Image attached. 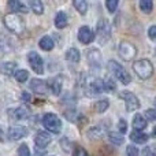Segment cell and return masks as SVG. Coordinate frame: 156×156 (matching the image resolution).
<instances>
[{
  "label": "cell",
  "mask_w": 156,
  "mask_h": 156,
  "mask_svg": "<svg viewBox=\"0 0 156 156\" xmlns=\"http://www.w3.org/2000/svg\"><path fill=\"white\" fill-rule=\"evenodd\" d=\"M108 70H110V73L112 74L116 80L121 81L123 85H129L130 81H132V77L129 76L126 69L119 65L118 62H115V60H110V62H108Z\"/></svg>",
  "instance_id": "cell-1"
},
{
  "label": "cell",
  "mask_w": 156,
  "mask_h": 156,
  "mask_svg": "<svg viewBox=\"0 0 156 156\" xmlns=\"http://www.w3.org/2000/svg\"><path fill=\"white\" fill-rule=\"evenodd\" d=\"M4 25L8 30H11L12 33H18V34L25 30V21L18 14H7L4 16Z\"/></svg>",
  "instance_id": "cell-2"
},
{
  "label": "cell",
  "mask_w": 156,
  "mask_h": 156,
  "mask_svg": "<svg viewBox=\"0 0 156 156\" xmlns=\"http://www.w3.org/2000/svg\"><path fill=\"white\" fill-rule=\"evenodd\" d=\"M136 74L140 77V80H148L154 74V66L148 59H140L133 65Z\"/></svg>",
  "instance_id": "cell-3"
},
{
  "label": "cell",
  "mask_w": 156,
  "mask_h": 156,
  "mask_svg": "<svg viewBox=\"0 0 156 156\" xmlns=\"http://www.w3.org/2000/svg\"><path fill=\"white\" fill-rule=\"evenodd\" d=\"M43 125L48 132L59 133L62 129V122L55 114H45L43 118Z\"/></svg>",
  "instance_id": "cell-4"
},
{
  "label": "cell",
  "mask_w": 156,
  "mask_h": 156,
  "mask_svg": "<svg viewBox=\"0 0 156 156\" xmlns=\"http://www.w3.org/2000/svg\"><path fill=\"white\" fill-rule=\"evenodd\" d=\"M119 96H121V99H123L125 104H126V110L129 111V112L140 108V100L137 99V96H136L134 93H132V92H129V90H125V92H121Z\"/></svg>",
  "instance_id": "cell-5"
},
{
  "label": "cell",
  "mask_w": 156,
  "mask_h": 156,
  "mask_svg": "<svg viewBox=\"0 0 156 156\" xmlns=\"http://www.w3.org/2000/svg\"><path fill=\"white\" fill-rule=\"evenodd\" d=\"M96 33L99 37L100 43H104L108 38L111 37V25L107 19H100L97 22V27H96Z\"/></svg>",
  "instance_id": "cell-6"
},
{
  "label": "cell",
  "mask_w": 156,
  "mask_h": 156,
  "mask_svg": "<svg viewBox=\"0 0 156 156\" xmlns=\"http://www.w3.org/2000/svg\"><path fill=\"white\" fill-rule=\"evenodd\" d=\"M27 62L32 66L33 71H34L36 74L44 73V62L38 54H36V52H29V54H27Z\"/></svg>",
  "instance_id": "cell-7"
},
{
  "label": "cell",
  "mask_w": 156,
  "mask_h": 156,
  "mask_svg": "<svg viewBox=\"0 0 156 156\" xmlns=\"http://www.w3.org/2000/svg\"><path fill=\"white\" fill-rule=\"evenodd\" d=\"M119 55H121L125 60H132L133 58L137 55V48H136L132 43L122 41L121 45H119Z\"/></svg>",
  "instance_id": "cell-8"
},
{
  "label": "cell",
  "mask_w": 156,
  "mask_h": 156,
  "mask_svg": "<svg viewBox=\"0 0 156 156\" xmlns=\"http://www.w3.org/2000/svg\"><path fill=\"white\" fill-rule=\"evenodd\" d=\"M7 134L11 141H18V140H21V138L26 137V136L29 134V132H27V129L25 126H11L10 129H8Z\"/></svg>",
  "instance_id": "cell-9"
},
{
  "label": "cell",
  "mask_w": 156,
  "mask_h": 156,
  "mask_svg": "<svg viewBox=\"0 0 156 156\" xmlns=\"http://www.w3.org/2000/svg\"><path fill=\"white\" fill-rule=\"evenodd\" d=\"M86 59H88V63L92 66V67H96L99 69L101 66V54L97 48H93V49H89L86 52Z\"/></svg>",
  "instance_id": "cell-10"
},
{
  "label": "cell",
  "mask_w": 156,
  "mask_h": 156,
  "mask_svg": "<svg viewBox=\"0 0 156 156\" xmlns=\"http://www.w3.org/2000/svg\"><path fill=\"white\" fill-rule=\"evenodd\" d=\"M52 138L49 136V133L47 132H40L38 134H36L34 137V144H36V148L37 149H44L51 144Z\"/></svg>",
  "instance_id": "cell-11"
},
{
  "label": "cell",
  "mask_w": 156,
  "mask_h": 156,
  "mask_svg": "<svg viewBox=\"0 0 156 156\" xmlns=\"http://www.w3.org/2000/svg\"><path fill=\"white\" fill-rule=\"evenodd\" d=\"M94 38V34L88 26H82L78 30V40L82 44H90Z\"/></svg>",
  "instance_id": "cell-12"
},
{
  "label": "cell",
  "mask_w": 156,
  "mask_h": 156,
  "mask_svg": "<svg viewBox=\"0 0 156 156\" xmlns=\"http://www.w3.org/2000/svg\"><path fill=\"white\" fill-rule=\"evenodd\" d=\"M30 88L37 94H47L48 93V83L43 80H32Z\"/></svg>",
  "instance_id": "cell-13"
},
{
  "label": "cell",
  "mask_w": 156,
  "mask_h": 156,
  "mask_svg": "<svg viewBox=\"0 0 156 156\" xmlns=\"http://www.w3.org/2000/svg\"><path fill=\"white\" fill-rule=\"evenodd\" d=\"M105 133V126L104 125H97V126H93L88 130L86 136H88L89 140H100V138L104 136Z\"/></svg>",
  "instance_id": "cell-14"
},
{
  "label": "cell",
  "mask_w": 156,
  "mask_h": 156,
  "mask_svg": "<svg viewBox=\"0 0 156 156\" xmlns=\"http://www.w3.org/2000/svg\"><path fill=\"white\" fill-rule=\"evenodd\" d=\"M8 116L11 121H21L25 119L27 116V110L25 107H18V108H12L8 111Z\"/></svg>",
  "instance_id": "cell-15"
},
{
  "label": "cell",
  "mask_w": 156,
  "mask_h": 156,
  "mask_svg": "<svg viewBox=\"0 0 156 156\" xmlns=\"http://www.w3.org/2000/svg\"><path fill=\"white\" fill-rule=\"evenodd\" d=\"M8 8L12 11V14H16V12H27V7L22 2H19V0H11V2L8 3Z\"/></svg>",
  "instance_id": "cell-16"
},
{
  "label": "cell",
  "mask_w": 156,
  "mask_h": 156,
  "mask_svg": "<svg viewBox=\"0 0 156 156\" xmlns=\"http://www.w3.org/2000/svg\"><path fill=\"white\" fill-rule=\"evenodd\" d=\"M15 63L14 62H2L0 63V74L4 76H12L15 73Z\"/></svg>",
  "instance_id": "cell-17"
},
{
  "label": "cell",
  "mask_w": 156,
  "mask_h": 156,
  "mask_svg": "<svg viewBox=\"0 0 156 156\" xmlns=\"http://www.w3.org/2000/svg\"><path fill=\"white\" fill-rule=\"evenodd\" d=\"M133 127H134L136 132H140V130H144L147 127V119L144 118L141 114H137L133 118Z\"/></svg>",
  "instance_id": "cell-18"
},
{
  "label": "cell",
  "mask_w": 156,
  "mask_h": 156,
  "mask_svg": "<svg viewBox=\"0 0 156 156\" xmlns=\"http://www.w3.org/2000/svg\"><path fill=\"white\" fill-rule=\"evenodd\" d=\"M55 26L58 29H63V27L67 26V15H66L65 11H59L55 16Z\"/></svg>",
  "instance_id": "cell-19"
},
{
  "label": "cell",
  "mask_w": 156,
  "mask_h": 156,
  "mask_svg": "<svg viewBox=\"0 0 156 156\" xmlns=\"http://www.w3.org/2000/svg\"><path fill=\"white\" fill-rule=\"evenodd\" d=\"M130 140L136 144H145L147 141H148V136L143 132H136L134 130V132L130 134Z\"/></svg>",
  "instance_id": "cell-20"
},
{
  "label": "cell",
  "mask_w": 156,
  "mask_h": 156,
  "mask_svg": "<svg viewBox=\"0 0 156 156\" xmlns=\"http://www.w3.org/2000/svg\"><path fill=\"white\" fill-rule=\"evenodd\" d=\"M48 89H51L52 93L56 94V96H59L60 94V90H62V82H60L59 78H55V80H51L48 81Z\"/></svg>",
  "instance_id": "cell-21"
},
{
  "label": "cell",
  "mask_w": 156,
  "mask_h": 156,
  "mask_svg": "<svg viewBox=\"0 0 156 156\" xmlns=\"http://www.w3.org/2000/svg\"><path fill=\"white\" fill-rule=\"evenodd\" d=\"M66 59L71 63H78L81 59V54L77 48H70L67 52H66Z\"/></svg>",
  "instance_id": "cell-22"
},
{
  "label": "cell",
  "mask_w": 156,
  "mask_h": 156,
  "mask_svg": "<svg viewBox=\"0 0 156 156\" xmlns=\"http://www.w3.org/2000/svg\"><path fill=\"white\" fill-rule=\"evenodd\" d=\"M38 45H40V48L44 49V51H51V49L54 48V41H52V38L49 37V36H44L40 40Z\"/></svg>",
  "instance_id": "cell-23"
},
{
  "label": "cell",
  "mask_w": 156,
  "mask_h": 156,
  "mask_svg": "<svg viewBox=\"0 0 156 156\" xmlns=\"http://www.w3.org/2000/svg\"><path fill=\"white\" fill-rule=\"evenodd\" d=\"M108 107H110V101H108V100H99V101H96L93 105L94 111H96L97 114L105 112V111L108 110Z\"/></svg>",
  "instance_id": "cell-24"
},
{
  "label": "cell",
  "mask_w": 156,
  "mask_h": 156,
  "mask_svg": "<svg viewBox=\"0 0 156 156\" xmlns=\"http://www.w3.org/2000/svg\"><path fill=\"white\" fill-rule=\"evenodd\" d=\"M74 7L77 8V11L80 14H82V15H85L86 14V10H88V4H86L85 0H74L73 2Z\"/></svg>",
  "instance_id": "cell-25"
},
{
  "label": "cell",
  "mask_w": 156,
  "mask_h": 156,
  "mask_svg": "<svg viewBox=\"0 0 156 156\" xmlns=\"http://www.w3.org/2000/svg\"><path fill=\"white\" fill-rule=\"evenodd\" d=\"M108 138H110V141L112 144H115V145H122V144H123V137H122L121 133L111 132L110 134H108Z\"/></svg>",
  "instance_id": "cell-26"
},
{
  "label": "cell",
  "mask_w": 156,
  "mask_h": 156,
  "mask_svg": "<svg viewBox=\"0 0 156 156\" xmlns=\"http://www.w3.org/2000/svg\"><path fill=\"white\" fill-rule=\"evenodd\" d=\"M152 8H154V3H152L151 0H141L140 2V10L143 11V12L149 14L152 11Z\"/></svg>",
  "instance_id": "cell-27"
},
{
  "label": "cell",
  "mask_w": 156,
  "mask_h": 156,
  "mask_svg": "<svg viewBox=\"0 0 156 156\" xmlns=\"http://www.w3.org/2000/svg\"><path fill=\"white\" fill-rule=\"evenodd\" d=\"M30 7H32V11H34L38 15L43 14V11H44V5L40 0H33V2H30Z\"/></svg>",
  "instance_id": "cell-28"
},
{
  "label": "cell",
  "mask_w": 156,
  "mask_h": 156,
  "mask_svg": "<svg viewBox=\"0 0 156 156\" xmlns=\"http://www.w3.org/2000/svg\"><path fill=\"white\" fill-rule=\"evenodd\" d=\"M14 77H15V80L19 81V82H25V81L29 78V73H27L26 70H16L15 73H14Z\"/></svg>",
  "instance_id": "cell-29"
},
{
  "label": "cell",
  "mask_w": 156,
  "mask_h": 156,
  "mask_svg": "<svg viewBox=\"0 0 156 156\" xmlns=\"http://www.w3.org/2000/svg\"><path fill=\"white\" fill-rule=\"evenodd\" d=\"M115 82H114L111 78H108V80H105L104 81V89H105V92H112V90H115Z\"/></svg>",
  "instance_id": "cell-30"
},
{
  "label": "cell",
  "mask_w": 156,
  "mask_h": 156,
  "mask_svg": "<svg viewBox=\"0 0 156 156\" xmlns=\"http://www.w3.org/2000/svg\"><path fill=\"white\" fill-rule=\"evenodd\" d=\"M18 156H30L29 147H27L26 144H22V145L18 148Z\"/></svg>",
  "instance_id": "cell-31"
},
{
  "label": "cell",
  "mask_w": 156,
  "mask_h": 156,
  "mask_svg": "<svg viewBox=\"0 0 156 156\" xmlns=\"http://www.w3.org/2000/svg\"><path fill=\"white\" fill-rule=\"evenodd\" d=\"M105 5H107V10L110 12H115L116 7H118V2L116 0H108V2H105Z\"/></svg>",
  "instance_id": "cell-32"
},
{
  "label": "cell",
  "mask_w": 156,
  "mask_h": 156,
  "mask_svg": "<svg viewBox=\"0 0 156 156\" xmlns=\"http://www.w3.org/2000/svg\"><path fill=\"white\" fill-rule=\"evenodd\" d=\"M126 155H127V156H138V155H140V152H138L137 147L129 145V147L126 148Z\"/></svg>",
  "instance_id": "cell-33"
},
{
  "label": "cell",
  "mask_w": 156,
  "mask_h": 156,
  "mask_svg": "<svg viewBox=\"0 0 156 156\" xmlns=\"http://www.w3.org/2000/svg\"><path fill=\"white\" fill-rule=\"evenodd\" d=\"M60 145H62V148H63V151L66 152V154H69V152L71 151V143H69V140L67 138H63L62 141H60Z\"/></svg>",
  "instance_id": "cell-34"
},
{
  "label": "cell",
  "mask_w": 156,
  "mask_h": 156,
  "mask_svg": "<svg viewBox=\"0 0 156 156\" xmlns=\"http://www.w3.org/2000/svg\"><path fill=\"white\" fill-rule=\"evenodd\" d=\"M118 130H119V133H121V134L126 133V130H127V123H126V121H125V119H121V121H119V123H118Z\"/></svg>",
  "instance_id": "cell-35"
},
{
  "label": "cell",
  "mask_w": 156,
  "mask_h": 156,
  "mask_svg": "<svg viewBox=\"0 0 156 156\" xmlns=\"http://www.w3.org/2000/svg\"><path fill=\"white\" fill-rule=\"evenodd\" d=\"M145 116L147 121H156V110H147Z\"/></svg>",
  "instance_id": "cell-36"
},
{
  "label": "cell",
  "mask_w": 156,
  "mask_h": 156,
  "mask_svg": "<svg viewBox=\"0 0 156 156\" xmlns=\"http://www.w3.org/2000/svg\"><path fill=\"white\" fill-rule=\"evenodd\" d=\"M74 156H89V155L82 147H76V149H74Z\"/></svg>",
  "instance_id": "cell-37"
},
{
  "label": "cell",
  "mask_w": 156,
  "mask_h": 156,
  "mask_svg": "<svg viewBox=\"0 0 156 156\" xmlns=\"http://www.w3.org/2000/svg\"><path fill=\"white\" fill-rule=\"evenodd\" d=\"M144 156H156V152L152 147H148V148L144 149Z\"/></svg>",
  "instance_id": "cell-38"
},
{
  "label": "cell",
  "mask_w": 156,
  "mask_h": 156,
  "mask_svg": "<svg viewBox=\"0 0 156 156\" xmlns=\"http://www.w3.org/2000/svg\"><path fill=\"white\" fill-rule=\"evenodd\" d=\"M148 36H149V38H152V40H156V26L149 27V30H148Z\"/></svg>",
  "instance_id": "cell-39"
},
{
  "label": "cell",
  "mask_w": 156,
  "mask_h": 156,
  "mask_svg": "<svg viewBox=\"0 0 156 156\" xmlns=\"http://www.w3.org/2000/svg\"><path fill=\"white\" fill-rule=\"evenodd\" d=\"M5 141V134H4V130H3V127L0 126V143H4Z\"/></svg>",
  "instance_id": "cell-40"
},
{
  "label": "cell",
  "mask_w": 156,
  "mask_h": 156,
  "mask_svg": "<svg viewBox=\"0 0 156 156\" xmlns=\"http://www.w3.org/2000/svg\"><path fill=\"white\" fill-rule=\"evenodd\" d=\"M22 97H23V100H26V101H30V100H32V96H30L29 93H26V92H23Z\"/></svg>",
  "instance_id": "cell-41"
},
{
  "label": "cell",
  "mask_w": 156,
  "mask_h": 156,
  "mask_svg": "<svg viewBox=\"0 0 156 156\" xmlns=\"http://www.w3.org/2000/svg\"><path fill=\"white\" fill-rule=\"evenodd\" d=\"M154 134H155V136H156V126H155V127H154Z\"/></svg>",
  "instance_id": "cell-42"
},
{
  "label": "cell",
  "mask_w": 156,
  "mask_h": 156,
  "mask_svg": "<svg viewBox=\"0 0 156 156\" xmlns=\"http://www.w3.org/2000/svg\"><path fill=\"white\" fill-rule=\"evenodd\" d=\"M155 105H156V97H155Z\"/></svg>",
  "instance_id": "cell-43"
}]
</instances>
